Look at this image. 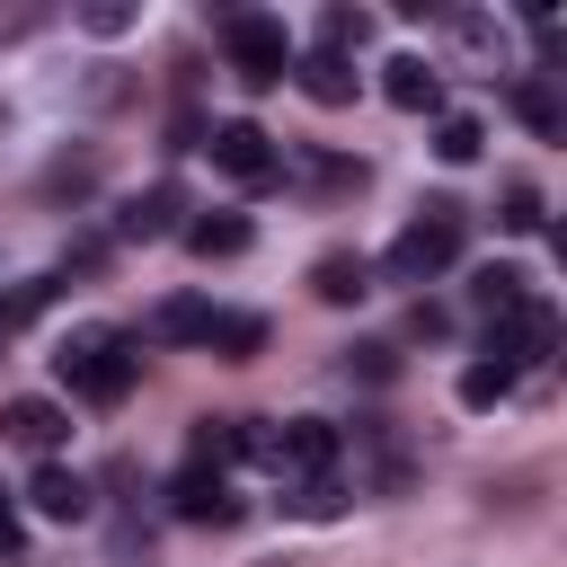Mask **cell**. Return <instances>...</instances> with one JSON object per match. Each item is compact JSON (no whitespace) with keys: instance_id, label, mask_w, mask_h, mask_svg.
<instances>
[{"instance_id":"9","label":"cell","mask_w":567,"mask_h":567,"mask_svg":"<svg viewBox=\"0 0 567 567\" xmlns=\"http://www.w3.org/2000/svg\"><path fill=\"white\" fill-rule=\"evenodd\" d=\"M381 97H390L399 115H434V106H443V71H434L425 53H390V62H381Z\"/></svg>"},{"instance_id":"26","label":"cell","mask_w":567,"mask_h":567,"mask_svg":"<svg viewBox=\"0 0 567 567\" xmlns=\"http://www.w3.org/2000/svg\"><path fill=\"white\" fill-rule=\"evenodd\" d=\"M0 558H18V514H9V496H0Z\"/></svg>"},{"instance_id":"19","label":"cell","mask_w":567,"mask_h":567,"mask_svg":"<svg viewBox=\"0 0 567 567\" xmlns=\"http://www.w3.org/2000/svg\"><path fill=\"white\" fill-rule=\"evenodd\" d=\"M478 151H487V124H478V115H443V124H434V159H443V168H470Z\"/></svg>"},{"instance_id":"5","label":"cell","mask_w":567,"mask_h":567,"mask_svg":"<svg viewBox=\"0 0 567 567\" xmlns=\"http://www.w3.org/2000/svg\"><path fill=\"white\" fill-rule=\"evenodd\" d=\"M337 452H346V443H337L328 416H284V425H275V478H328Z\"/></svg>"},{"instance_id":"10","label":"cell","mask_w":567,"mask_h":567,"mask_svg":"<svg viewBox=\"0 0 567 567\" xmlns=\"http://www.w3.org/2000/svg\"><path fill=\"white\" fill-rule=\"evenodd\" d=\"M0 434H9L18 452H44V461H53V452H62V434H71V416H62L53 399H35V390H27V399H9V408H0Z\"/></svg>"},{"instance_id":"22","label":"cell","mask_w":567,"mask_h":567,"mask_svg":"<svg viewBox=\"0 0 567 567\" xmlns=\"http://www.w3.org/2000/svg\"><path fill=\"white\" fill-rule=\"evenodd\" d=\"M195 470H221V461H239V416H195Z\"/></svg>"},{"instance_id":"13","label":"cell","mask_w":567,"mask_h":567,"mask_svg":"<svg viewBox=\"0 0 567 567\" xmlns=\"http://www.w3.org/2000/svg\"><path fill=\"white\" fill-rule=\"evenodd\" d=\"M292 80H301L310 106H354V62H337V53H301Z\"/></svg>"},{"instance_id":"12","label":"cell","mask_w":567,"mask_h":567,"mask_svg":"<svg viewBox=\"0 0 567 567\" xmlns=\"http://www.w3.org/2000/svg\"><path fill=\"white\" fill-rule=\"evenodd\" d=\"M204 328H213V301H195V292H177V301H159V310L142 319L151 346H204Z\"/></svg>"},{"instance_id":"20","label":"cell","mask_w":567,"mask_h":567,"mask_svg":"<svg viewBox=\"0 0 567 567\" xmlns=\"http://www.w3.org/2000/svg\"><path fill=\"white\" fill-rule=\"evenodd\" d=\"M496 221H505L514 239H540V230H549V213H540V186H532V177H514V186L496 195Z\"/></svg>"},{"instance_id":"25","label":"cell","mask_w":567,"mask_h":567,"mask_svg":"<svg viewBox=\"0 0 567 567\" xmlns=\"http://www.w3.org/2000/svg\"><path fill=\"white\" fill-rule=\"evenodd\" d=\"M346 372H363V381H390V372H399V346H354V354H346Z\"/></svg>"},{"instance_id":"4","label":"cell","mask_w":567,"mask_h":567,"mask_svg":"<svg viewBox=\"0 0 567 567\" xmlns=\"http://www.w3.org/2000/svg\"><path fill=\"white\" fill-rule=\"evenodd\" d=\"M204 151H213V168H221V177H239V186H275V159H284V142H275L266 124H248V115L213 124V133H204Z\"/></svg>"},{"instance_id":"8","label":"cell","mask_w":567,"mask_h":567,"mask_svg":"<svg viewBox=\"0 0 567 567\" xmlns=\"http://www.w3.org/2000/svg\"><path fill=\"white\" fill-rule=\"evenodd\" d=\"M168 514L177 523H239V496H230L221 470H177L168 478Z\"/></svg>"},{"instance_id":"23","label":"cell","mask_w":567,"mask_h":567,"mask_svg":"<svg viewBox=\"0 0 567 567\" xmlns=\"http://www.w3.org/2000/svg\"><path fill=\"white\" fill-rule=\"evenodd\" d=\"M346 496H354V487H346L337 470H328V478H292V514H310V523H328V514H346Z\"/></svg>"},{"instance_id":"3","label":"cell","mask_w":567,"mask_h":567,"mask_svg":"<svg viewBox=\"0 0 567 567\" xmlns=\"http://www.w3.org/2000/svg\"><path fill=\"white\" fill-rule=\"evenodd\" d=\"M221 44H230V71H239V89H275V80L292 71V35H284V18L230 9V18H221Z\"/></svg>"},{"instance_id":"15","label":"cell","mask_w":567,"mask_h":567,"mask_svg":"<svg viewBox=\"0 0 567 567\" xmlns=\"http://www.w3.org/2000/svg\"><path fill=\"white\" fill-rule=\"evenodd\" d=\"M470 301H478L487 319H514V310L532 301V275H523V266H478V275H470Z\"/></svg>"},{"instance_id":"17","label":"cell","mask_w":567,"mask_h":567,"mask_svg":"<svg viewBox=\"0 0 567 567\" xmlns=\"http://www.w3.org/2000/svg\"><path fill=\"white\" fill-rule=\"evenodd\" d=\"M257 230H248V213H204V221H186V248L195 257H239Z\"/></svg>"},{"instance_id":"24","label":"cell","mask_w":567,"mask_h":567,"mask_svg":"<svg viewBox=\"0 0 567 567\" xmlns=\"http://www.w3.org/2000/svg\"><path fill=\"white\" fill-rule=\"evenodd\" d=\"M80 27H89V35H124V27H133V0H89Z\"/></svg>"},{"instance_id":"21","label":"cell","mask_w":567,"mask_h":567,"mask_svg":"<svg viewBox=\"0 0 567 567\" xmlns=\"http://www.w3.org/2000/svg\"><path fill=\"white\" fill-rule=\"evenodd\" d=\"M363 44H372V18H363V9H328V18H319V53H337V62H354Z\"/></svg>"},{"instance_id":"14","label":"cell","mask_w":567,"mask_h":567,"mask_svg":"<svg viewBox=\"0 0 567 567\" xmlns=\"http://www.w3.org/2000/svg\"><path fill=\"white\" fill-rule=\"evenodd\" d=\"M204 354H221V363H248V354H266V319H257V310H213V328H204Z\"/></svg>"},{"instance_id":"18","label":"cell","mask_w":567,"mask_h":567,"mask_svg":"<svg viewBox=\"0 0 567 567\" xmlns=\"http://www.w3.org/2000/svg\"><path fill=\"white\" fill-rule=\"evenodd\" d=\"M505 399H514V363L505 354H478L461 372V408H505Z\"/></svg>"},{"instance_id":"16","label":"cell","mask_w":567,"mask_h":567,"mask_svg":"<svg viewBox=\"0 0 567 567\" xmlns=\"http://www.w3.org/2000/svg\"><path fill=\"white\" fill-rule=\"evenodd\" d=\"M514 115H523L540 142H558V133H567V106H558V89H549L540 71H523V80H514Z\"/></svg>"},{"instance_id":"2","label":"cell","mask_w":567,"mask_h":567,"mask_svg":"<svg viewBox=\"0 0 567 567\" xmlns=\"http://www.w3.org/2000/svg\"><path fill=\"white\" fill-rule=\"evenodd\" d=\"M461 239H470V204H452V195H434V204H416V221L390 239V257H381V275L390 284H434L452 257H461Z\"/></svg>"},{"instance_id":"11","label":"cell","mask_w":567,"mask_h":567,"mask_svg":"<svg viewBox=\"0 0 567 567\" xmlns=\"http://www.w3.org/2000/svg\"><path fill=\"white\" fill-rule=\"evenodd\" d=\"M310 292H319L328 310H354V301L372 292V257H354V248H328V257L310 266Z\"/></svg>"},{"instance_id":"7","label":"cell","mask_w":567,"mask_h":567,"mask_svg":"<svg viewBox=\"0 0 567 567\" xmlns=\"http://www.w3.org/2000/svg\"><path fill=\"white\" fill-rule=\"evenodd\" d=\"M168 230H186V186H177V177L142 186V195L115 213V239H168Z\"/></svg>"},{"instance_id":"1","label":"cell","mask_w":567,"mask_h":567,"mask_svg":"<svg viewBox=\"0 0 567 567\" xmlns=\"http://www.w3.org/2000/svg\"><path fill=\"white\" fill-rule=\"evenodd\" d=\"M53 372H62L89 408H115V399H133V381H142V337L89 319V328H71V337L53 346Z\"/></svg>"},{"instance_id":"6","label":"cell","mask_w":567,"mask_h":567,"mask_svg":"<svg viewBox=\"0 0 567 567\" xmlns=\"http://www.w3.org/2000/svg\"><path fill=\"white\" fill-rule=\"evenodd\" d=\"M27 505L44 514V523H89V505H97V487L71 470V461H35V478H27Z\"/></svg>"}]
</instances>
